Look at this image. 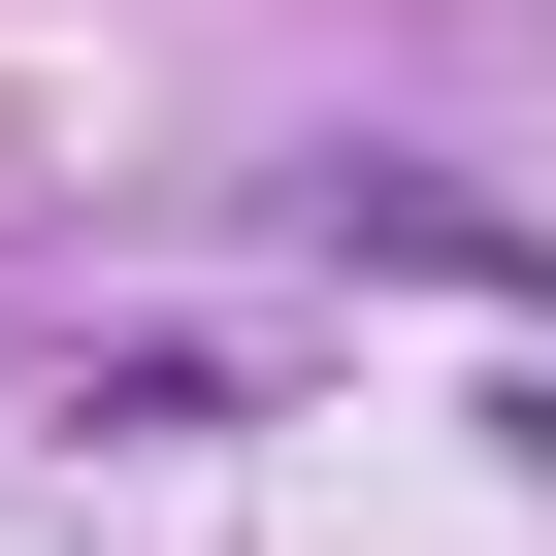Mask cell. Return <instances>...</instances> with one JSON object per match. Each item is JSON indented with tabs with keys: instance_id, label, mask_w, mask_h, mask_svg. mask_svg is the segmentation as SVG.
<instances>
[{
	"instance_id": "cell-1",
	"label": "cell",
	"mask_w": 556,
	"mask_h": 556,
	"mask_svg": "<svg viewBox=\"0 0 556 556\" xmlns=\"http://www.w3.org/2000/svg\"><path fill=\"white\" fill-rule=\"evenodd\" d=\"M295 197H328V262H426V295H523V229H491V197H426V164H295Z\"/></svg>"
}]
</instances>
